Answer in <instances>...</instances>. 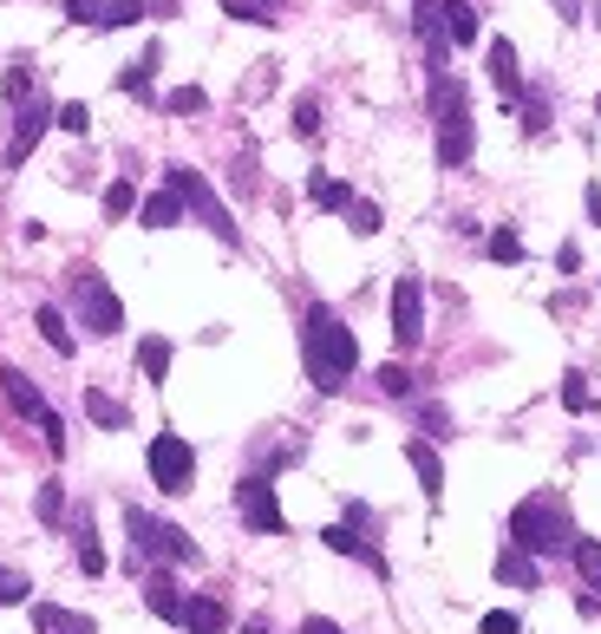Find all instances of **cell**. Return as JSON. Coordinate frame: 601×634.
I'll list each match as a JSON object with an SVG mask.
<instances>
[{"instance_id": "41", "label": "cell", "mask_w": 601, "mask_h": 634, "mask_svg": "<svg viewBox=\"0 0 601 634\" xmlns=\"http://www.w3.org/2000/svg\"><path fill=\"white\" fill-rule=\"evenodd\" d=\"M556 268H563V275H576V268H582V249H576V242H563V249H556Z\"/></svg>"}, {"instance_id": "20", "label": "cell", "mask_w": 601, "mask_h": 634, "mask_svg": "<svg viewBox=\"0 0 601 634\" xmlns=\"http://www.w3.org/2000/svg\"><path fill=\"white\" fill-rule=\"evenodd\" d=\"M497 583H504V589H537V557L510 543V550L497 557Z\"/></svg>"}, {"instance_id": "10", "label": "cell", "mask_w": 601, "mask_h": 634, "mask_svg": "<svg viewBox=\"0 0 601 634\" xmlns=\"http://www.w3.org/2000/svg\"><path fill=\"white\" fill-rule=\"evenodd\" d=\"M419 334H425V288H419V275H406L393 288V340L419 347Z\"/></svg>"}, {"instance_id": "4", "label": "cell", "mask_w": 601, "mask_h": 634, "mask_svg": "<svg viewBox=\"0 0 601 634\" xmlns=\"http://www.w3.org/2000/svg\"><path fill=\"white\" fill-rule=\"evenodd\" d=\"M144 465H151V485H157L164 498H183V491L196 485V452H190L177 432H157L151 452H144Z\"/></svg>"}, {"instance_id": "23", "label": "cell", "mask_w": 601, "mask_h": 634, "mask_svg": "<svg viewBox=\"0 0 601 634\" xmlns=\"http://www.w3.org/2000/svg\"><path fill=\"white\" fill-rule=\"evenodd\" d=\"M85 412H92V426H105V432H124V426H131V412H124L111 393H98V386L85 393Z\"/></svg>"}, {"instance_id": "11", "label": "cell", "mask_w": 601, "mask_h": 634, "mask_svg": "<svg viewBox=\"0 0 601 634\" xmlns=\"http://www.w3.org/2000/svg\"><path fill=\"white\" fill-rule=\"evenodd\" d=\"M65 13H72L79 26H131V20H144L151 7H144V0H65Z\"/></svg>"}, {"instance_id": "18", "label": "cell", "mask_w": 601, "mask_h": 634, "mask_svg": "<svg viewBox=\"0 0 601 634\" xmlns=\"http://www.w3.org/2000/svg\"><path fill=\"white\" fill-rule=\"evenodd\" d=\"M491 85L517 105V92H524V79H517V46L510 39H491Z\"/></svg>"}, {"instance_id": "19", "label": "cell", "mask_w": 601, "mask_h": 634, "mask_svg": "<svg viewBox=\"0 0 601 634\" xmlns=\"http://www.w3.org/2000/svg\"><path fill=\"white\" fill-rule=\"evenodd\" d=\"M137 223H144V229H170V223H183V196H177V190H151V196L137 203Z\"/></svg>"}, {"instance_id": "32", "label": "cell", "mask_w": 601, "mask_h": 634, "mask_svg": "<svg viewBox=\"0 0 601 634\" xmlns=\"http://www.w3.org/2000/svg\"><path fill=\"white\" fill-rule=\"evenodd\" d=\"M491 262H524V236L517 229H491Z\"/></svg>"}, {"instance_id": "39", "label": "cell", "mask_w": 601, "mask_h": 634, "mask_svg": "<svg viewBox=\"0 0 601 634\" xmlns=\"http://www.w3.org/2000/svg\"><path fill=\"white\" fill-rule=\"evenodd\" d=\"M26 589H33V583H26L20 570H0V602H7V609H13V602H26Z\"/></svg>"}, {"instance_id": "13", "label": "cell", "mask_w": 601, "mask_h": 634, "mask_svg": "<svg viewBox=\"0 0 601 634\" xmlns=\"http://www.w3.org/2000/svg\"><path fill=\"white\" fill-rule=\"evenodd\" d=\"M46 124H52V105H26V111H20V124H13V144H7V164H13V170L33 157V144L46 137Z\"/></svg>"}, {"instance_id": "29", "label": "cell", "mask_w": 601, "mask_h": 634, "mask_svg": "<svg viewBox=\"0 0 601 634\" xmlns=\"http://www.w3.org/2000/svg\"><path fill=\"white\" fill-rule=\"evenodd\" d=\"M79 570H85V576H105V550L92 543V524H85V517H79Z\"/></svg>"}, {"instance_id": "24", "label": "cell", "mask_w": 601, "mask_h": 634, "mask_svg": "<svg viewBox=\"0 0 601 634\" xmlns=\"http://www.w3.org/2000/svg\"><path fill=\"white\" fill-rule=\"evenodd\" d=\"M308 196H314V210H353V190L340 177H308Z\"/></svg>"}, {"instance_id": "45", "label": "cell", "mask_w": 601, "mask_h": 634, "mask_svg": "<svg viewBox=\"0 0 601 634\" xmlns=\"http://www.w3.org/2000/svg\"><path fill=\"white\" fill-rule=\"evenodd\" d=\"M242 634H268V629H262V622H249V629H242Z\"/></svg>"}, {"instance_id": "44", "label": "cell", "mask_w": 601, "mask_h": 634, "mask_svg": "<svg viewBox=\"0 0 601 634\" xmlns=\"http://www.w3.org/2000/svg\"><path fill=\"white\" fill-rule=\"evenodd\" d=\"M242 7H255V13H268V20H275V7H281V0H242Z\"/></svg>"}, {"instance_id": "31", "label": "cell", "mask_w": 601, "mask_h": 634, "mask_svg": "<svg viewBox=\"0 0 601 634\" xmlns=\"http://www.w3.org/2000/svg\"><path fill=\"white\" fill-rule=\"evenodd\" d=\"M131 210H137V190H131V177H118L105 190V216H131Z\"/></svg>"}, {"instance_id": "34", "label": "cell", "mask_w": 601, "mask_h": 634, "mask_svg": "<svg viewBox=\"0 0 601 634\" xmlns=\"http://www.w3.org/2000/svg\"><path fill=\"white\" fill-rule=\"evenodd\" d=\"M347 223H353V236H380V203H360V196H353Z\"/></svg>"}, {"instance_id": "37", "label": "cell", "mask_w": 601, "mask_h": 634, "mask_svg": "<svg viewBox=\"0 0 601 634\" xmlns=\"http://www.w3.org/2000/svg\"><path fill=\"white\" fill-rule=\"evenodd\" d=\"M164 105H170V111H203L209 98H203V85H177V92H170Z\"/></svg>"}, {"instance_id": "36", "label": "cell", "mask_w": 601, "mask_h": 634, "mask_svg": "<svg viewBox=\"0 0 601 634\" xmlns=\"http://www.w3.org/2000/svg\"><path fill=\"white\" fill-rule=\"evenodd\" d=\"M295 131L301 137H321V105L314 98H295Z\"/></svg>"}, {"instance_id": "43", "label": "cell", "mask_w": 601, "mask_h": 634, "mask_svg": "<svg viewBox=\"0 0 601 634\" xmlns=\"http://www.w3.org/2000/svg\"><path fill=\"white\" fill-rule=\"evenodd\" d=\"M582 203H589V223H601V190H596V183H589V196H582Z\"/></svg>"}, {"instance_id": "21", "label": "cell", "mask_w": 601, "mask_h": 634, "mask_svg": "<svg viewBox=\"0 0 601 634\" xmlns=\"http://www.w3.org/2000/svg\"><path fill=\"white\" fill-rule=\"evenodd\" d=\"M438 13H445V39H458V46L478 39V7H471V0H445Z\"/></svg>"}, {"instance_id": "14", "label": "cell", "mask_w": 601, "mask_h": 634, "mask_svg": "<svg viewBox=\"0 0 601 634\" xmlns=\"http://www.w3.org/2000/svg\"><path fill=\"white\" fill-rule=\"evenodd\" d=\"M406 465L419 471V491L438 504V498H445V465H438V452H432L425 439H412V445H406Z\"/></svg>"}, {"instance_id": "33", "label": "cell", "mask_w": 601, "mask_h": 634, "mask_svg": "<svg viewBox=\"0 0 601 634\" xmlns=\"http://www.w3.org/2000/svg\"><path fill=\"white\" fill-rule=\"evenodd\" d=\"M52 124H59V131H72V137H85V131H92V111H85V105H59V111H52Z\"/></svg>"}, {"instance_id": "15", "label": "cell", "mask_w": 601, "mask_h": 634, "mask_svg": "<svg viewBox=\"0 0 601 634\" xmlns=\"http://www.w3.org/2000/svg\"><path fill=\"white\" fill-rule=\"evenodd\" d=\"M33 629L39 634H98V622L92 615H72L59 602H33Z\"/></svg>"}, {"instance_id": "28", "label": "cell", "mask_w": 601, "mask_h": 634, "mask_svg": "<svg viewBox=\"0 0 601 634\" xmlns=\"http://www.w3.org/2000/svg\"><path fill=\"white\" fill-rule=\"evenodd\" d=\"M33 517H39V524H59V517H65V491H59V485H39Z\"/></svg>"}, {"instance_id": "42", "label": "cell", "mask_w": 601, "mask_h": 634, "mask_svg": "<svg viewBox=\"0 0 601 634\" xmlns=\"http://www.w3.org/2000/svg\"><path fill=\"white\" fill-rule=\"evenodd\" d=\"M301 634H340V629H334L327 615H308V622H301Z\"/></svg>"}, {"instance_id": "17", "label": "cell", "mask_w": 601, "mask_h": 634, "mask_svg": "<svg viewBox=\"0 0 601 634\" xmlns=\"http://www.w3.org/2000/svg\"><path fill=\"white\" fill-rule=\"evenodd\" d=\"M183 629L190 634H223L229 629V609H223L216 596H190V602H183Z\"/></svg>"}, {"instance_id": "16", "label": "cell", "mask_w": 601, "mask_h": 634, "mask_svg": "<svg viewBox=\"0 0 601 634\" xmlns=\"http://www.w3.org/2000/svg\"><path fill=\"white\" fill-rule=\"evenodd\" d=\"M183 602H190V596H183L170 576H151V583H144V609H151L157 622H183Z\"/></svg>"}, {"instance_id": "7", "label": "cell", "mask_w": 601, "mask_h": 634, "mask_svg": "<svg viewBox=\"0 0 601 634\" xmlns=\"http://www.w3.org/2000/svg\"><path fill=\"white\" fill-rule=\"evenodd\" d=\"M124 530L137 537V550H144V557H170V563H196V543H190V537H183L177 524H157V517H151V511H137V504L124 511Z\"/></svg>"}, {"instance_id": "30", "label": "cell", "mask_w": 601, "mask_h": 634, "mask_svg": "<svg viewBox=\"0 0 601 634\" xmlns=\"http://www.w3.org/2000/svg\"><path fill=\"white\" fill-rule=\"evenodd\" d=\"M0 92H7L13 105H33V72H26V65H7V79H0Z\"/></svg>"}, {"instance_id": "8", "label": "cell", "mask_w": 601, "mask_h": 634, "mask_svg": "<svg viewBox=\"0 0 601 634\" xmlns=\"http://www.w3.org/2000/svg\"><path fill=\"white\" fill-rule=\"evenodd\" d=\"M0 393L13 399V412H26V419L46 432V445H52V458H59V452H65V426H59V412L39 399V386H33L26 373H13V367H7V373H0Z\"/></svg>"}, {"instance_id": "2", "label": "cell", "mask_w": 601, "mask_h": 634, "mask_svg": "<svg viewBox=\"0 0 601 634\" xmlns=\"http://www.w3.org/2000/svg\"><path fill=\"white\" fill-rule=\"evenodd\" d=\"M432 118H438V164H445V170L471 164L478 124H471V98H465L458 79H432Z\"/></svg>"}, {"instance_id": "12", "label": "cell", "mask_w": 601, "mask_h": 634, "mask_svg": "<svg viewBox=\"0 0 601 634\" xmlns=\"http://www.w3.org/2000/svg\"><path fill=\"white\" fill-rule=\"evenodd\" d=\"M321 543H327L334 557H353V563H366L373 576H386V557H380V550H373V543H366L353 524H327V530H321Z\"/></svg>"}, {"instance_id": "22", "label": "cell", "mask_w": 601, "mask_h": 634, "mask_svg": "<svg viewBox=\"0 0 601 634\" xmlns=\"http://www.w3.org/2000/svg\"><path fill=\"white\" fill-rule=\"evenodd\" d=\"M33 327H39V340H46L52 354H72V327H65V314H59L52 301H46V308L33 314Z\"/></svg>"}, {"instance_id": "6", "label": "cell", "mask_w": 601, "mask_h": 634, "mask_svg": "<svg viewBox=\"0 0 601 634\" xmlns=\"http://www.w3.org/2000/svg\"><path fill=\"white\" fill-rule=\"evenodd\" d=\"M72 301H79V321H85L92 334H118V327H124V301L105 288L98 268H72Z\"/></svg>"}, {"instance_id": "38", "label": "cell", "mask_w": 601, "mask_h": 634, "mask_svg": "<svg viewBox=\"0 0 601 634\" xmlns=\"http://www.w3.org/2000/svg\"><path fill=\"white\" fill-rule=\"evenodd\" d=\"M380 393L406 399V393H412V373H406V367H380Z\"/></svg>"}, {"instance_id": "25", "label": "cell", "mask_w": 601, "mask_h": 634, "mask_svg": "<svg viewBox=\"0 0 601 634\" xmlns=\"http://www.w3.org/2000/svg\"><path fill=\"white\" fill-rule=\"evenodd\" d=\"M569 557H576L582 583H589V589L601 596V543H596V537H576V550H569Z\"/></svg>"}, {"instance_id": "40", "label": "cell", "mask_w": 601, "mask_h": 634, "mask_svg": "<svg viewBox=\"0 0 601 634\" xmlns=\"http://www.w3.org/2000/svg\"><path fill=\"white\" fill-rule=\"evenodd\" d=\"M517 629H524V622H517L510 609H491V615L478 622V634H517Z\"/></svg>"}, {"instance_id": "35", "label": "cell", "mask_w": 601, "mask_h": 634, "mask_svg": "<svg viewBox=\"0 0 601 634\" xmlns=\"http://www.w3.org/2000/svg\"><path fill=\"white\" fill-rule=\"evenodd\" d=\"M563 406L569 412H589V373H563Z\"/></svg>"}, {"instance_id": "26", "label": "cell", "mask_w": 601, "mask_h": 634, "mask_svg": "<svg viewBox=\"0 0 601 634\" xmlns=\"http://www.w3.org/2000/svg\"><path fill=\"white\" fill-rule=\"evenodd\" d=\"M157 65H164V46H151L137 65H124V79H118V85H124V92H151V72H157Z\"/></svg>"}, {"instance_id": "46", "label": "cell", "mask_w": 601, "mask_h": 634, "mask_svg": "<svg viewBox=\"0 0 601 634\" xmlns=\"http://www.w3.org/2000/svg\"><path fill=\"white\" fill-rule=\"evenodd\" d=\"M596 26H601V7H596Z\"/></svg>"}, {"instance_id": "27", "label": "cell", "mask_w": 601, "mask_h": 634, "mask_svg": "<svg viewBox=\"0 0 601 634\" xmlns=\"http://www.w3.org/2000/svg\"><path fill=\"white\" fill-rule=\"evenodd\" d=\"M137 367H144L151 380H164V373H170V340H157V334L137 340Z\"/></svg>"}, {"instance_id": "3", "label": "cell", "mask_w": 601, "mask_h": 634, "mask_svg": "<svg viewBox=\"0 0 601 634\" xmlns=\"http://www.w3.org/2000/svg\"><path fill=\"white\" fill-rule=\"evenodd\" d=\"M510 543L530 550V557H550V550H576V524L563 511V498H524L517 517H510Z\"/></svg>"}, {"instance_id": "9", "label": "cell", "mask_w": 601, "mask_h": 634, "mask_svg": "<svg viewBox=\"0 0 601 634\" xmlns=\"http://www.w3.org/2000/svg\"><path fill=\"white\" fill-rule=\"evenodd\" d=\"M236 511H242V524H249L255 537H281V530H288L281 498H275L268 478H242V485H236Z\"/></svg>"}, {"instance_id": "1", "label": "cell", "mask_w": 601, "mask_h": 634, "mask_svg": "<svg viewBox=\"0 0 601 634\" xmlns=\"http://www.w3.org/2000/svg\"><path fill=\"white\" fill-rule=\"evenodd\" d=\"M301 360H308V380L321 393H340L353 380V367H360V340H353V327L334 308H308V321H301Z\"/></svg>"}, {"instance_id": "5", "label": "cell", "mask_w": 601, "mask_h": 634, "mask_svg": "<svg viewBox=\"0 0 601 634\" xmlns=\"http://www.w3.org/2000/svg\"><path fill=\"white\" fill-rule=\"evenodd\" d=\"M164 190H177V196H183V210H196V216H203V223H209V229H216V236H223L229 249L242 242V236H236V223H229V210H223V196H216V190H209V183H203V177H196L190 164H170Z\"/></svg>"}]
</instances>
